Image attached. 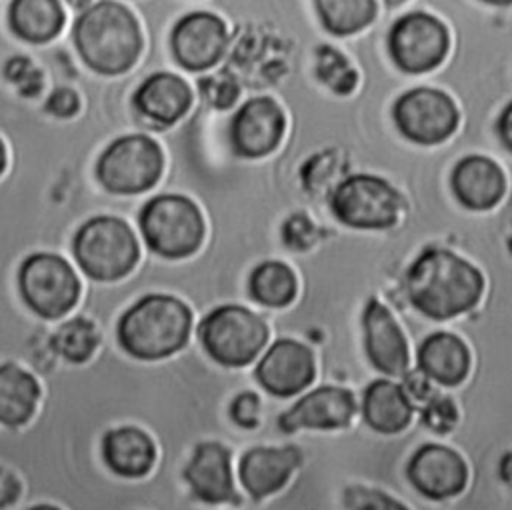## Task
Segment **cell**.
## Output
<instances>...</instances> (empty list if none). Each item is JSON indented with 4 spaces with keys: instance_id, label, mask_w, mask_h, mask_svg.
Segmentation results:
<instances>
[{
    "instance_id": "cell-1",
    "label": "cell",
    "mask_w": 512,
    "mask_h": 510,
    "mask_svg": "<svg viewBox=\"0 0 512 510\" xmlns=\"http://www.w3.org/2000/svg\"><path fill=\"white\" fill-rule=\"evenodd\" d=\"M70 40L84 66L108 78L132 72L144 48L136 14L118 0L90 2L76 14Z\"/></svg>"
},
{
    "instance_id": "cell-2",
    "label": "cell",
    "mask_w": 512,
    "mask_h": 510,
    "mask_svg": "<svg viewBox=\"0 0 512 510\" xmlns=\"http://www.w3.org/2000/svg\"><path fill=\"white\" fill-rule=\"evenodd\" d=\"M482 292V272L450 250L426 248L406 272L408 300L434 320H448L468 312Z\"/></svg>"
},
{
    "instance_id": "cell-3",
    "label": "cell",
    "mask_w": 512,
    "mask_h": 510,
    "mask_svg": "<svg viewBox=\"0 0 512 510\" xmlns=\"http://www.w3.org/2000/svg\"><path fill=\"white\" fill-rule=\"evenodd\" d=\"M192 330V310L180 298L148 292L116 320L114 344L136 362H156L180 352Z\"/></svg>"
},
{
    "instance_id": "cell-4",
    "label": "cell",
    "mask_w": 512,
    "mask_h": 510,
    "mask_svg": "<svg viewBox=\"0 0 512 510\" xmlns=\"http://www.w3.org/2000/svg\"><path fill=\"white\" fill-rule=\"evenodd\" d=\"M72 256L92 282H118L140 260V242L122 216L96 214L86 218L70 242Z\"/></svg>"
},
{
    "instance_id": "cell-5",
    "label": "cell",
    "mask_w": 512,
    "mask_h": 510,
    "mask_svg": "<svg viewBox=\"0 0 512 510\" xmlns=\"http://www.w3.org/2000/svg\"><path fill=\"white\" fill-rule=\"evenodd\" d=\"M164 172V152L146 132L112 138L98 154L94 178L110 196H138L152 190Z\"/></svg>"
},
{
    "instance_id": "cell-6",
    "label": "cell",
    "mask_w": 512,
    "mask_h": 510,
    "mask_svg": "<svg viewBox=\"0 0 512 510\" xmlns=\"http://www.w3.org/2000/svg\"><path fill=\"white\" fill-rule=\"evenodd\" d=\"M138 228L148 250L166 260L192 256L204 240V218L194 200L162 192L138 210Z\"/></svg>"
},
{
    "instance_id": "cell-7",
    "label": "cell",
    "mask_w": 512,
    "mask_h": 510,
    "mask_svg": "<svg viewBox=\"0 0 512 510\" xmlns=\"http://www.w3.org/2000/svg\"><path fill=\"white\" fill-rule=\"evenodd\" d=\"M16 280L24 306L44 322H56L70 314L82 294V282L72 264L50 250L26 254Z\"/></svg>"
},
{
    "instance_id": "cell-8",
    "label": "cell",
    "mask_w": 512,
    "mask_h": 510,
    "mask_svg": "<svg viewBox=\"0 0 512 510\" xmlns=\"http://www.w3.org/2000/svg\"><path fill=\"white\" fill-rule=\"evenodd\" d=\"M198 340L206 354L222 366H246L268 340L266 322L238 304L208 312L198 324Z\"/></svg>"
},
{
    "instance_id": "cell-9",
    "label": "cell",
    "mask_w": 512,
    "mask_h": 510,
    "mask_svg": "<svg viewBox=\"0 0 512 510\" xmlns=\"http://www.w3.org/2000/svg\"><path fill=\"white\" fill-rule=\"evenodd\" d=\"M402 208L398 190L372 174L344 178L330 196L332 214L346 226L380 230L396 224Z\"/></svg>"
},
{
    "instance_id": "cell-10",
    "label": "cell",
    "mask_w": 512,
    "mask_h": 510,
    "mask_svg": "<svg viewBox=\"0 0 512 510\" xmlns=\"http://www.w3.org/2000/svg\"><path fill=\"white\" fill-rule=\"evenodd\" d=\"M450 36L446 26L426 12L400 16L388 34V52L394 64L410 74L436 68L448 54Z\"/></svg>"
},
{
    "instance_id": "cell-11",
    "label": "cell",
    "mask_w": 512,
    "mask_h": 510,
    "mask_svg": "<svg viewBox=\"0 0 512 510\" xmlns=\"http://www.w3.org/2000/svg\"><path fill=\"white\" fill-rule=\"evenodd\" d=\"M398 130L416 144H438L450 138L458 126L454 100L436 88L404 92L392 108Z\"/></svg>"
},
{
    "instance_id": "cell-12",
    "label": "cell",
    "mask_w": 512,
    "mask_h": 510,
    "mask_svg": "<svg viewBox=\"0 0 512 510\" xmlns=\"http://www.w3.org/2000/svg\"><path fill=\"white\" fill-rule=\"evenodd\" d=\"M228 42L226 24L212 12H188L170 32L174 60L188 72L212 68L224 54Z\"/></svg>"
},
{
    "instance_id": "cell-13",
    "label": "cell",
    "mask_w": 512,
    "mask_h": 510,
    "mask_svg": "<svg viewBox=\"0 0 512 510\" xmlns=\"http://www.w3.org/2000/svg\"><path fill=\"white\" fill-rule=\"evenodd\" d=\"M182 482L202 504L236 502L230 450L214 440L198 442L182 466Z\"/></svg>"
},
{
    "instance_id": "cell-14",
    "label": "cell",
    "mask_w": 512,
    "mask_h": 510,
    "mask_svg": "<svg viewBox=\"0 0 512 510\" xmlns=\"http://www.w3.org/2000/svg\"><path fill=\"white\" fill-rule=\"evenodd\" d=\"M130 106L148 130L176 124L192 106L188 82L174 72H152L130 96Z\"/></svg>"
},
{
    "instance_id": "cell-15",
    "label": "cell",
    "mask_w": 512,
    "mask_h": 510,
    "mask_svg": "<svg viewBox=\"0 0 512 510\" xmlns=\"http://www.w3.org/2000/svg\"><path fill=\"white\" fill-rule=\"evenodd\" d=\"M284 126V114L272 98H252L246 104H242V108L232 118V150L242 158L266 156L280 144Z\"/></svg>"
},
{
    "instance_id": "cell-16",
    "label": "cell",
    "mask_w": 512,
    "mask_h": 510,
    "mask_svg": "<svg viewBox=\"0 0 512 510\" xmlns=\"http://www.w3.org/2000/svg\"><path fill=\"white\" fill-rule=\"evenodd\" d=\"M408 478L424 496L444 500L464 490L468 468L456 450L442 444H424L408 462Z\"/></svg>"
},
{
    "instance_id": "cell-17",
    "label": "cell",
    "mask_w": 512,
    "mask_h": 510,
    "mask_svg": "<svg viewBox=\"0 0 512 510\" xmlns=\"http://www.w3.org/2000/svg\"><path fill=\"white\" fill-rule=\"evenodd\" d=\"M100 460L118 478L142 480L152 474L158 448L144 428L120 424L100 436Z\"/></svg>"
},
{
    "instance_id": "cell-18",
    "label": "cell",
    "mask_w": 512,
    "mask_h": 510,
    "mask_svg": "<svg viewBox=\"0 0 512 510\" xmlns=\"http://www.w3.org/2000/svg\"><path fill=\"white\" fill-rule=\"evenodd\" d=\"M314 356L304 344L282 338L274 342L256 366V378L274 396H294L314 380Z\"/></svg>"
},
{
    "instance_id": "cell-19",
    "label": "cell",
    "mask_w": 512,
    "mask_h": 510,
    "mask_svg": "<svg viewBox=\"0 0 512 510\" xmlns=\"http://www.w3.org/2000/svg\"><path fill=\"white\" fill-rule=\"evenodd\" d=\"M356 410L354 394L340 386H320L302 396L280 418L278 426L284 432H296L300 428L334 430L346 426Z\"/></svg>"
},
{
    "instance_id": "cell-20",
    "label": "cell",
    "mask_w": 512,
    "mask_h": 510,
    "mask_svg": "<svg viewBox=\"0 0 512 510\" xmlns=\"http://www.w3.org/2000/svg\"><path fill=\"white\" fill-rule=\"evenodd\" d=\"M362 326L366 352L374 368L390 376L404 374L410 360L408 344L390 310L374 298L368 300L362 314Z\"/></svg>"
},
{
    "instance_id": "cell-21",
    "label": "cell",
    "mask_w": 512,
    "mask_h": 510,
    "mask_svg": "<svg viewBox=\"0 0 512 510\" xmlns=\"http://www.w3.org/2000/svg\"><path fill=\"white\" fill-rule=\"evenodd\" d=\"M300 462L302 454L296 446H256L240 458V482L252 498H264L278 492Z\"/></svg>"
},
{
    "instance_id": "cell-22",
    "label": "cell",
    "mask_w": 512,
    "mask_h": 510,
    "mask_svg": "<svg viewBox=\"0 0 512 510\" xmlns=\"http://www.w3.org/2000/svg\"><path fill=\"white\" fill-rule=\"evenodd\" d=\"M452 192L470 210H490L506 190L502 168L486 156H466L452 170Z\"/></svg>"
},
{
    "instance_id": "cell-23",
    "label": "cell",
    "mask_w": 512,
    "mask_h": 510,
    "mask_svg": "<svg viewBox=\"0 0 512 510\" xmlns=\"http://www.w3.org/2000/svg\"><path fill=\"white\" fill-rule=\"evenodd\" d=\"M42 400L40 380L22 364L0 362V426L24 428Z\"/></svg>"
},
{
    "instance_id": "cell-24",
    "label": "cell",
    "mask_w": 512,
    "mask_h": 510,
    "mask_svg": "<svg viewBox=\"0 0 512 510\" xmlns=\"http://www.w3.org/2000/svg\"><path fill=\"white\" fill-rule=\"evenodd\" d=\"M6 20L12 36L28 46L50 44L66 26V8L58 0H12Z\"/></svg>"
},
{
    "instance_id": "cell-25",
    "label": "cell",
    "mask_w": 512,
    "mask_h": 510,
    "mask_svg": "<svg viewBox=\"0 0 512 510\" xmlns=\"http://www.w3.org/2000/svg\"><path fill=\"white\" fill-rule=\"evenodd\" d=\"M418 370L438 384L456 386L470 370L468 346L456 334L434 332L420 344Z\"/></svg>"
},
{
    "instance_id": "cell-26",
    "label": "cell",
    "mask_w": 512,
    "mask_h": 510,
    "mask_svg": "<svg viewBox=\"0 0 512 510\" xmlns=\"http://www.w3.org/2000/svg\"><path fill=\"white\" fill-rule=\"evenodd\" d=\"M102 344V334L96 322L84 314H74L60 322L46 336L48 352L70 366L88 364Z\"/></svg>"
},
{
    "instance_id": "cell-27",
    "label": "cell",
    "mask_w": 512,
    "mask_h": 510,
    "mask_svg": "<svg viewBox=\"0 0 512 510\" xmlns=\"http://www.w3.org/2000/svg\"><path fill=\"white\" fill-rule=\"evenodd\" d=\"M362 414L370 428L382 434L404 430L412 418V406L406 390L390 380L372 382L362 400Z\"/></svg>"
},
{
    "instance_id": "cell-28",
    "label": "cell",
    "mask_w": 512,
    "mask_h": 510,
    "mask_svg": "<svg viewBox=\"0 0 512 510\" xmlns=\"http://www.w3.org/2000/svg\"><path fill=\"white\" fill-rule=\"evenodd\" d=\"M296 276L292 268L278 260H268L258 264L248 278L250 296L272 308L288 306L296 296Z\"/></svg>"
},
{
    "instance_id": "cell-29",
    "label": "cell",
    "mask_w": 512,
    "mask_h": 510,
    "mask_svg": "<svg viewBox=\"0 0 512 510\" xmlns=\"http://www.w3.org/2000/svg\"><path fill=\"white\" fill-rule=\"evenodd\" d=\"M324 28L336 36H348L366 28L376 18L374 0H320L316 2Z\"/></svg>"
},
{
    "instance_id": "cell-30",
    "label": "cell",
    "mask_w": 512,
    "mask_h": 510,
    "mask_svg": "<svg viewBox=\"0 0 512 510\" xmlns=\"http://www.w3.org/2000/svg\"><path fill=\"white\" fill-rule=\"evenodd\" d=\"M0 76L20 100L38 102L42 96L46 98L48 94V78L44 70L34 62L30 52H18L14 56H8L0 64Z\"/></svg>"
},
{
    "instance_id": "cell-31",
    "label": "cell",
    "mask_w": 512,
    "mask_h": 510,
    "mask_svg": "<svg viewBox=\"0 0 512 510\" xmlns=\"http://www.w3.org/2000/svg\"><path fill=\"white\" fill-rule=\"evenodd\" d=\"M316 76L336 94H350L358 82L350 62L338 50L324 44L316 50Z\"/></svg>"
},
{
    "instance_id": "cell-32",
    "label": "cell",
    "mask_w": 512,
    "mask_h": 510,
    "mask_svg": "<svg viewBox=\"0 0 512 510\" xmlns=\"http://www.w3.org/2000/svg\"><path fill=\"white\" fill-rule=\"evenodd\" d=\"M198 92L208 106L216 110H226L238 98V84L232 76L220 72L212 76H202L198 80Z\"/></svg>"
},
{
    "instance_id": "cell-33",
    "label": "cell",
    "mask_w": 512,
    "mask_h": 510,
    "mask_svg": "<svg viewBox=\"0 0 512 510\" xmlns=\"http://www.w3.org/2000/svg\"><path fill=\"white\" fill-rule=\"evenodd\" d=\"M82 110V98L80 92L74 86H54L42 104V112L50 116L52 120L68 122Z\"/></svg>"
},
{
    "instance_id": "cell-34",
    "label": "cell",
    "mask_w": 512,
    "mask_h": 510,
    "mask_svg": "<svg viewBox=\"0 0 512 510\" xmlns=\"http://www.w3.org/2000/svg\"><path fill=\"white\" fill-rule=\"evenodd\" d=\"M458 420V412L454 402L448 396H432L426 400L422 410V422L438 434H446L454 428Z\"/></svg>"
},
{
    "instance_id": "cell-35",
    "label": "cell",
    "mask_w": 512,
    "mask_h": 510,
    "mask_svg": "<svg viewBox=\"0 0 512 510\" xmlns=\"http://www.w3.org/2000/svg\"><path fill=\"white\" fill-rule=\"evenodd\" d=\"M282 240L292 250H306L316 240V226L304 214H292L282 226Z\"/></svg>"
},
{
    "instance_id": "cell-36",
    "label": "cell",
    "mask_w": 512,
    "mask_h": 510,
    "mask_svg": "<svg viewBox=\"0 0 512 510\" xmlns=\"http://www.w3.org/2000/svg\"><path fill=\"white\" fill-rule=\"evenodd\" d=\"M348 506L352 510H408L388 494L374 490H350Z\"/></svg>"
},
{
    "instance_id": "cell-37",
    "label": "cell",
    "mask_w": 512,
    "mask_h": 510,
    "mask_svg": "<svg viewBox=\"0 0 512 510\" xmlns=\"http://www.w3.org/2000/svg\"><path fill=\"white\" fill-rule=\"evenodd\" d=\"M260 416V400L254 392L238 394L230 404V418L240 428H254Z\"/></svg>"
},
{
    "instance_id": "cell-38",
    "label": "cell",
    "mask_w": 512,
    "mask_h": 510,
    "mask_svg": "<svg viewBox=\"0 0 512 510\" xmlns=\"http://www.w3.org/2000/svg\"><path fill=\"white\" fill-rule=\"evenodd\" d=\"M334 172V158L332 154L324 152V154H318L314 158H310L304 168H302V180H304V186L312 192L316 190L318 186H322Z\"/></svg>"
},
{
    "instance_id": "cell-39",
    "label": "cell",
    "mask_w": 512,
    "mask_h": 510,
    "mask_svg": "<svg viewBox=\"0 0 512 510\" xmlns=\"http://www.w3.org/2000/svg\"><path fill=\"white\" fill-rule=\"evenodd\" d=\"M406 390H408V394H412L418 400H428V396H430L428 378L420 370L418 372H410L406 376Z\"/></svg>"
},
{
    "instance_id": "cell-40",
    "label": "cell",
    "mask_w": 512,
    "mask_h": 510,
    "mask_svg": "<svg viewBox=\"0 0 512 510\" xmlns=\"http://www.w3.org/2000/svg\"><path fill=\"white\" fill-rule=\"evenodd\" d=\"M496 130H498V136H500L502 144L512 152V102L506 104V108L500 112L498 122H496Z\"/></svg>"
},
{
    "instance_id": "cell-41",
    "label": "cell",
    "mask_w": 512,
    "mask_h": 510,
    "mask_svg": "<svg viewBox=\"0 0 512 510\" xmlns=\"http://www.w3.org/2000/svg\"><path fill=\"white\" fill-rule=\"evenodd\" d=\"M6 168H8V152H6L4 140L0 138V176L6 172Z\"/></svg>"
},
{
    "instance_id": "cell-42",
    "label": "cell",
    "mask_w": 512,
    "mask_h": 510,
    "mask_svg": "<svg viewBox=\"0 0 512 510\" xmlns=\"http://www.w3.org/2000/svg\"><path fill=\"white\" fill-rule=\"evenodd\" d=\"M508 250H510V254H512V236L508 238Z\"/></svg>"
}]
</instances>
